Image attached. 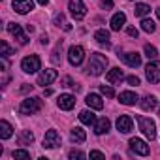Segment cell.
Listing matches in <instances>:
<instances>
[{
	"label": "cell",
	"instance_id": "cell-24",
	"mask_svg": "<svg viewBox=\"0 0 160 160\" xmlns=\"http://www.w3.org/2000/svg\"><path fill=\"white\" fill-rule=\"evenodd\" d=\"M12 134H13L12 124H10L8 121H0V138H2V139H8V138H12Z\"/></svg>",
	"mask_w": 160,
	"mask_h": 160
},
{
	"label": "cell",
	"instance_id": "cell-32",
	"mask_svg": "<svg viewBox=\"0 0 160 160\" xmlns=\"http://www.w3.org/2000/svg\"><path fill=\"white\" fill-rule=\"evenodd\" d=\"M12 156H13L15 160H28V158H30V152L25 151V149H17V151L12 152Z\"/></svg>",
	"mask_w": 160,
	"mask_h": 160
},
{
	"label": "cell",
	"instance_id": "cell-13",
	"mask_svg": "<svg viewBox=\"0 0 160 160\" xmlns=\"http://www.w3.org/2000/svg\"><path fill=\"white\" fill-rule=\"evenodd\" d=\"M119 58H122V62L132 66V68H138L141 64V55L139 53H124V55L119 53Z\"/></svg>",
	"mask_w": 160,
	"mask_h": 160
},
{
	"label": "cell",
	"instance_id": "cell-1",
	"mask_svg": "<svg viewBox=\"0 0 160 160\" xmlns=\"http://www.w3.org/2000/svg\"><path fill=\"white\" fill-rule=\"evenodd\" d=\"M106 68H108V57L102 53H92L91 60L87 64V73L89 75H102Z\"/></svg>",
	"mask_w": 160,
	"mask_h": 160
},
{
	"label": "cell",
	"instance_id": "cell-12",
	"mask_svg": "<svg viewBox=\"0 0 160 160\" xmlns=\"http://www.w3.org/2000/svg\"><path fill=\"white\" fill-rule=\"evenodd\" d=\"M13 10L17 12V13H21V15H25V13H28V12H32L34 10V2L32 0H13Z\"/></svg>",
	"mask_w": 160,
	"mask_h": 160
},
{
	"label": "cell",
	"instance_id": "cell-10",
	"mask_svg": "<svg viewBox=\"0 0 160 160\" xmlns=\"http://www.w3.org/2000/svg\"><path fill=\"white\" fill-rule=\"evenodd\" d=\"M130 149H132V152H136L139 156H147L149 154V145L143 139H139V138H132L130 139Z\"/></svg>",
	"mask_w": 160,
	"mask_h": 160
},
{
	"label": "cell",
	"instance_id": "cell-36",
	"mask_svg": "<svg viewBox=\"0 0 160 160\" xmlns=\"http://www.w3.org/2000/svg\"><path fill=\"white\" fill-rule=\"evenodd\" d=\"M62 85H64V87H73L75 91L79 89V87H77V85H75V83L72 81V77H64V79H62Z\"/></svg>",
	"mask_w": 160,
	"mask_h": 160
},
{
	"label": "cell",
	"instance_id": "cell-40",
	"mask_svg": "<svg viewBox=\"0 0 160 160\" xmlns=\"http://www.w3.org/2000/svg\"><path fill=\"white\" fill-rule=\"evenodd\" d=\"M102 8L111 10V8H113V0H102Z\"/></svg>",
	"mask_w": 160,
	"mask_h": 160
},
{
	"label": "cell",
	"instance_id": "cell-30",
	"mask_svg": "<svg viewBox=\"0 0 160 160\" xmlns=\"http://www.w3.org/2000/svg\"><path fill=\"white\" fill-rule=\"evenodd\" d=\"M143 51H145V57H147V58H151V60H154V58L158 57V51H156V47H154V45H151V43H147Z\"/></svg>",
	"mask_w": 160,
	"mask_h": 160
},
{
	"label": "cell",
	"instance_id": "cell-45",
	"mask_svg": "<svg viewBox=\"0 0 160 160\" xmlns=\"http://www.w3.org/2000/svg\"><path fill=\"white\" fill-rule=\"evenodd\" d=\"M158 113H160V111H158Z\"/></svg>",
	"mask_w": 160,
	"mask_h": 160
},
{
	"label": "cell",
	"instance_id": "cell-42",
	"mask_svg": "<svg viewBox=\"0 0 160 160\" xmlns=\"http://www.w3.org/2000/svg\"><path fill=\"white\" fill-rule=\"evenodd\" d=\"M28 91H32V85H25V87H21V92H28Z\"/></svg>",
	"mask_w": 160,
	"mask_h": 160
},
{
	"label": "cell",
	"instance_id": "cell-25",
	"mask_svg": "<svg viewBox=\"0 0 160 160\" xmlns=\"http://www.w3.org/2000/svg\"><path fill=\"white\" fill-rule=\"evenodd\" d=\"M139 106H141V109H143V111H151V109H154V108H156V98L149 94V96H145V98L139 102Z\"/></svg>",
	"mask_w": 160,
	"mask_h": 160
},
{
	"label": "cell",
	"instance_id": "cell-6",
	"mask_svg": "<svg viewBox=\"0 0 160 160\" xmlns=\"http://www.w3.org/2000/svg\"><path fill=\"white\" fill-rule=\"evenodd\" d=\"M145 75L151 83H160V60H151L145 68Z\"/></svg>",
	"mask_w": 160,
	"mask_h": 160
},
{
	"label": "cell",
	"instance_id": "cell-17",
	"mask_svg": "<svg viewBox=\"0 0 160 160\" xmlns=\"http://www.w3.org/2000/svg\"><path fill=\"white\" fill-rule=\"evenodd\" d=\"M109 128H111V122H109V119H108V117H102V119H98V121L94 122V134H96V136L106 134Z\"/></svg>",
	"mask_w": 160,
	"mask_h": 160
},
{
	"label": "cell",
	"instance_id": "cell-23",
	"mask_svg": "<svg viewBox=\"0 0 160 160\" xmlns=\"http://www.w3.org/2000/svg\"><path fill=\"white\" fill-rule=\"evenodd\" d=\"M17 143L19 145H30V143H34V134L30 130H21L19 138H17Z\"/></svg>",
	"mask_w": 160,
	"mask_h": 160
},
{
	"label": "cell",
	"instance_id": "cell-38",
	"mask_svg": "<svg viewBox=\"0 0 160 160\" xmlns=\"http://www.w3.org/2000/svg\"><path fill=\"white\" fill-rule=\"evenodd\" d=\"M126 32H128V36H132V38H138V36H139V30H138V28H134V27H128V30H126Z\"/></svg>",
	"mask_w": 160,
	"mask_h": 160
},
{
	"label": "cell",
	"instance_id": "cell-15",
	"mask_svg": "<svg viewBox=\"0 0 160 160\" xmlns=\"http://www.w3.org/2000/svg\"><path fill=\"white\" fill-rule=\"evenodd\" d=\"M132 126H134V122H132V119H130L128 115H121V117L117 119V130H119V132L128 134V132H132Z\"/></svg>",
	"mask_w": 160,
	"mask_h": 160
},
{
	"label": "cell",
	"instance_id": "cell-9",
	"mask_svg": "<svg viewBox=\"0 0 160 160\" xmlns=\"http://www.w3.org/2000/svg\"><path fill=\"white\" fill-rule=\"evenodd\" d=\"M8 32L21 43V45H27L28 43V38L25 36V32H23V28H21V25H17V23H8Z\"/></svg>",
	"mask_w": 160,
	"mask_h": 160
},
{
	"label": "cell",
	"instance_id": "cell-26",
	"mask_svg": "<svg viewBox=\"0 0 160 160\" xmlns=\"http://www.w3.org/2000/svg\"><path fill=\"white\" fill-rule=\"evenodd\" d=\"M79 121H81L83 124H94L96 122V117H94V113L92 111H89V109H85V111H81L79 113Z\"/></svg>",
	"mask_w": 160,
	"mask_h": 160
},
{
	"label": "cell",
	"instance_id": "cell-29",
	"mask_svg": "<svg viewBox=\"0 0 160 160\" xmlns=\"http://www.w3.org/2000/svg\"><path fill=\"white\" fill-rule=\"evenodd\" d=\"M154 28H156V27H154V21H152V19H143V21H141V30H143V32H149V34H151V32H154Z\"/></svg>",
	"mask_w": 160,
	"mask_h": 160
},
{
	"label": "cell",
	"instance_id": "cell-4",
	"mask_svg": "<svg viewBox=\"0 0 160 160\" xmlns=\"http://www.w3.org/2000/svg\"><path fill=\"white\" fill-rule=\"evenodd\" d=\"M138 122H139V130L152 141L156 138V124H154V121L149 119V117H138Z\"/></svg>",
	"mask_w": 160,
	"mask_h": 160
},
{
	"label": "cell",
	"instance_id": "cell-2",
	"mask_svg": "<svg viewBox=\"0 0 160 160\" xmlns=\"http://www.w3.org/2000/svg\"><path fill=\"white\" fill-rule=\"evenodd\" d=\"M40 109H42V100L36 98V96L23 100L21 106H19V113H21V115H34V113H38Z\"/></svg>",
	"mask_w": 160,
	"mask_h": 160
},
{
	"label": "cell",
	"instance_id": "cell-14",
	"mask_svg": "<svg viewBox=\"0 0 160 160\" xmlns=\"http://www.w3.org/2000/svg\"><path fill=\"white\" fill-rule=\"evenodd\" d=\"M57 104H58V108H60V109L70 111V109L75 106V96H73V94H60V96H58V100H57Z\"/></svg>",
	"mask_w": 160,
	"mask_h": 160
},
{
	"label": "cell",
	"instance_id": "cell-43",
	"mask_svg": "<svg viewBox=\"0 0 160 160\" xmlns=\"http://www.w3.org/2000/svg\"><path fill=\"white\" fill-rule=\"evenodd\" d=\"M47 2L49 0H38V4H42V6H47Z\"/></svg>",
	"mask_w": 160,
	"mask_h": 160
},
{
	"label": "cell",
	"instance_id": "cell-34",
	"mask_svg": "<svg viewBox=\"0 0 160 160\" xmlns=\"http://www.w3.org/2000/svg\"><path fill=\"white\" fill-rule=\"evenodd\" d=\"M100 92H102L104 96H108V98L115 96V92H113V89H111L109 85H100Z\"/></svg>",
	"mask_w": 160,
	"mask_h": 160
},
{
	"label": "cell",
	"instance_id": "cell-22",
	"mask_svg": "<svg viewBox=\"0 0 160 160\" xmlns=\"http://www.w3.org/2000/svg\"><path fill=\"white\" fill-rule=\"evenodd\" d=\"M70 138H72V141H75V143H83V141L87 139V134H85V130H83V128L75 126V128H72Z\"/></svg>",
	"mask_w": 160,
	"mask_h": 160
},
{
	"label": "cell",
	"instance_id": "cell-7",
	"mask_svg": "<svg viewBox=\"0 0 160 160\" xmlns=\"http://www.w3.org/2000/svg\"><path fill=\"white\" fill-rule=\"evenodd\" d=\"M83 58H85V49H83L81 45H72V47H70V51H68V60H70L72 66H79V64L83 62Z\"/></svg>",
	"mask_w": 160,
	"mask_h": 160
},
{
	"label": "cell",
	"instance_id": "cell-11",
	"mask_svg": "<svg viewBox=\"0 0 160 160\" xmlns=\"http://www.w3.org/2000/svg\"><path fill=\"white\" fill-rule=\"evenodd\" d=\"M57 70H53V68H47V70H42L40 72V75H38V85H51L55 79H57Z\"/></svg>",
	"mask_w": 160,
	"mask_h": 160
},
{
	"label": "cell",
	"instance_id": "cell-33",
	"mask_svg": "<svg viewBox=\"0 0 160 160\" xmlns=\"http://www.w3.org/2000/svg\"><path fill=\"white\" fill-rule=\"evenodd\" d=\"M0 55H2V58H8L10 55H13V49L6 42H0Z\"/></svg>",
	"mask_w": 160,
	"mask_h": 160
},
{
	"label": "cell",
	"instance_id": "cell-31",
	"mask_svg": "<svg viewBox=\"0 0 160 160\" xmlns=\"http://www.w3.org/2000/svg\"><path fill=\"white\" fill-rule=\"evenodd\" d=\"M60 53H62V42L55 47V51H53V55H51V62H53V64H60V62H62V58L58 57Z\"/></svg>",
	"mask_w": 160,
	"mask_h": 160
},
{
	"label": "cell",
	"instance_id": "cell-37",
	"mask_svg": "<svg viewBox=\"0 0 160 160\" xmlns=\"http://www.w3.org/2000/svg\"><path fill=\"white\" fill-rule=\"evenodd\" d=\"M126 81H128L130 85H139V77H138V75H128Z\"/></svg>",
	"mask_w": 160,
	"mask_h": 160
},
{
	"label": "cell",
	"instance_id": "cell-16",
	"mask_svg": "<svg viewBox=\"0 0 160 160\" xmlns=\"http://www.w3.org/2000/svg\"><path fill=\"white\" fill-rule=\"evenodd\" d=\"M87 106L91 108V109H102L104 108V100H102V96L100 94H94V92H91V94H87Z\"/></svg>",
	"mask_w": 160,
	"mask_h": 160
},
{
	"label": "cell",
	"instance_id": "cell-44",
	"mask_svg": "<svg viewBox=\"0 0 160 160\" xmlns=\"http://www.w3.org/2000/svg\"><path fill=\"white\" fill-rule=\"evenodd\" d=\"M156 17L160 19V8H156Z\"/></svg>",
	"mask_w": 160,
	"mask_h": 160
},
{
	"label": "cell",
	"instance_id": "cell-5",
	"mask_svg": "<svg viewBox=\"0 0 160 160\" xmlns=\"http://www.w3.org/2000/svg\"><path fill=\"white\" fill-rule=\"evenodd\" d=\"M68 10H70L72 17H73L75 21H81V19L87 15V8H85V4H83V0H70Z\"/></svg>",
	"mask_w": 160,
	"mask_h": 160
},
{
	"label": "cell",
	"instance_id": "cell-3",
	"mask_svg": "<svg viewBox=\"0 0 160 160\" xmlns=\"http://www.w3.org/2000/svg\"><path fill=\"white\" fill-rule=\"evenodd\" d=\"M40 68H42V60H40L38 55H28V57H25V58L21 60V70H23L25 73H34V72H38Z\"/></svg>",
	"mask_w": 160,
	"mask_h": 160
},
{
	"label": "cell",
	"instance_id": "cell-35",
	"mask_svg": "<svg viewBox=\"0 0 160 160\" xmlns=\"http://www.w3.org/2000/svg\"><path fill=\"white\" fill-rule=\"evenodd\" d=\"M75 158H77V160H83V158H85V152L75 151V149H73V151H70V160H75Z\"/></svg>",
	"mask_w": 160,
	"mask_h": 160
},
{
	"label": "cell",
	"instance_id": "cell-28",
	"mask_svg": "<svg viewBox=\"0 0 160 160\" xmlns=\"http://www.w3.org/2000/svg\"><path fill=\"white\" fill-rule=\"evenodd\" d=\"M55 25H57V27H62L64 30H72V25L66 21V17H64L62 13H57V15H55Z\"/></svg>",
	"mask_w": 160,
	"mask_h": 160
},
{
	"label": "cell",
	"instance_id": "cell-19",
	"mask_svg": "<svg viewBox=\"0 0 160 160\" xmlns=\"http://www.w3.org/2000/svg\"><path fill=\"white\" fill-rule=\"evenodd\" d=\"M106 79H108L109 83H121L122 79H124V73H122L121 68H111V70L106 73Z\"/></svg>",
	"mask_w": 160,
	"mask_h": 160
},
{
	"label": "cell",
	"instance_id": "cell-18",
	"mask_svg": "<svg viewBox=\"0 0 160 160\" xmlns=\"http://www.w3.org/2000/svg\"><path fill=\"white\" fill-rule=\"evenodd\" d=\"M94 40L102 45V47H111V42H109V32L108 30H104V28H100V30H96L94 32Z\"/></svg>",
	"mask_w": 160,
	"mask_h": 160
},
{
	"label": "cell",
	"instance_id": "cell-39",
	"mask_svg": "<svg viewBox=\"0 0 160 160\" xmlns=\"http://www.w3.org/2000/svg\"><path fill=\"white\" fill-rule=\"evenodd\" d=\"M91 158H98V160H102V158H106L104 156V152H100V151H91V154H89Z\"/></svg>",
	"mask_w": 160,
	"mask_h": 160
},
{
	"label": "cell",
	"instance_id": "cell-41",
	"mask_svg": "<svg viewBox=\"0 0 160 160\" xmlns=\"http://www.w3.org/2000/svg\"><path fill=\"white\" fill-rule=\"evenodd\" d=\"M47 42H49V40H47V34H42V36H40V43H42V45H45Z\"/></svg>",
	"mask_w": 160,
	"mask_h": 160
},
{
	"label": "cell",
	"instance_id": "cell-8",
	"mask_svg": "<svg viewBox=\"0 0 160 160\" xmlns=\"http://www.w3.org/2000/svg\"><path fill=\"white\" fill-rule=\"evenodd\" d=\"M60 134L57 132V130H47L45 132V136H43V147L45 149H55V147H58L60 145Z\"/></svg>",
	"mask_w": 160,
	"mask_h": 160
},
{
	"label": "cell",
	"instance_id": "cell-27",
	"mask_svg": "<svg viewBox=\"0 0 160 160\" xmlns=\"http://www.w3.org/2000/svg\"><path fill=\"white\" fill-rule=\"evenodd\" d=\"M134 13H136V17H145V15H149V13H151V8H149L147 4L139 2V4H136Z\"/></svg>",
	"mask_w": 160,
	"mask_h": 160
},
{
	"label": "cell",
	"instance_id": "cell-20",
	"mask_svg": "<svg viewBox=\"0 0 160 160\" xmlns=\"http://www.w3.org/2000/svg\"><path fill=\"white\" fill-rule=\"evenodd\" d=\"M119 102L124 104V106H134L138 102V94L132 92V91H124V92L119 94Z\"/></svg>",
	"mask_w": 160,
	"mask_h": 160
},
{
	"label": "cell",
	"instance_id": "cell-21",
	"mask_svg": "<svg viewBox=\"0 0 160 160\" xmlns=\"http://www.w3.org/2000/svg\"><path fill=\"white\" fill-rule=\"evenodd\" d=\"M124 23H126V15L122 13V12H119V13H115L113 17H111V30H121L122 27H124Z\"/></svg>",
	"mask_w": 160,
	"mask_h": 160
}]
</instances>
